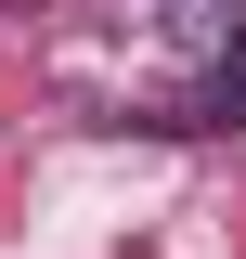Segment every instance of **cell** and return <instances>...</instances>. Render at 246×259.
<instances>
[{"mask_svg": "<svg viewBox=\"0 0 246 259\" xmlns=\"http://www.w3.org/2000/svg\"><path fill=\"white\" fill-rule=\"evenodd\" d=\"M208 104H220V117H246V26H233V52H220V91H208Z\"/></svg>", "mask_w": 246, "mask_h": 259, "instance_id": "obj_1", "label": "cell"}]
</instances>
